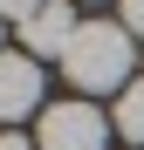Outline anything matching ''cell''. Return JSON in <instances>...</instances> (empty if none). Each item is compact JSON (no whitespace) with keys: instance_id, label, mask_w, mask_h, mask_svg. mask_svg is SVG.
Wrapping results in <instances>:
<instances>
[{"instance_id":"6da1fadb","label":"cell","mask_w":144,"mask_h":150,"mask_svg":"<svg viewBox=\"0 0 144 150\" xmlns=\"http://www.w3.org/2000/svg\"><path fill=\"white\" fill-rule=\"evenodd\" d=\"M130 68H137V48H130V28H117V21H82L76 41H69V55H62V75L82 96H103V89L124 96Z\"/></svg>"},{"instance_id":"8992f818","label":"cell","mask_w":144,"mask_h":150,"mask_svg":"<svg viewBox=\"0 0 144 150\" xmlns=\"http://www.w3.org/2000/svg\"><path fill=\"white\" fill-rule=\"evenodd\" d=\"M41 7H48V0H0V21H21V28H28Z\"/></svg>"},{"instance_id":"3957f363","label":"cell","mask_w":144,"mask_h":150,"mask_svg":"<svg viewBox=\"0 0 144 150\" xmlns=\"http://www.w3.org/2000/svg\"><path fill=\"white\" fill-rule=\"evenodd\" d=\"M28 109H41V62L0 55V123H21Z\"/></svg>"},{"instance_id":"52a82bcc","label":"cell","mask_w":144,"mask_h":150,"mask_svg":"<svg viewBox=\"0 0 144 150\" xmlns=\"http://www.w3.org/2000/svg\"><path fill=\"white\" fill-rule=\"evenodd\" d=\"M124 28H130V34H144V0H124Z\"/></svg>"},{"instance_id":"5b68a950","label":"cell","mask_w":144,"mask_h":150,"mask_svg":"<svg viewBox=\"0 0 144 150\" xmlns=\"http://www.w3.org/2000/svg\"><path fill=\"white\" fill-rule=\"evenodd\" d=\"M110 130L117 137H130V143H144V75L117 96V116H110Z\"/></svg>"},{"instance_id":"277c9868","label":"cell","mask_w":144,"mask_h":150,"mask_svg":"<svg viewBox=\"0 0 144 150\" xmlns=\"http://www.w3.org/2000/svg\"><path fill=\"white\" fill-rule=\"evenodd\" d=\"M76 28H82V21H76V7H69V0H48L28 28H21V41H28V55H69Z\"/></svg>"},{"instance_id":"7a4b0ae2","label":"cell","mask_w":144,"mask_h":150,"mask_svg":"<svg viewBox=\"0 0 144 150\" xmlns=\"http://www.w3.org/2000/svg\"><path fill=\"white\" fill-rule=\"evenodd\" d=\"M103 143H110L103 109H89V103H48V109H41L34 150H103Z\"/></svg>"},{"instance_id":"9c48e42d","label":"cell","mask_w":144,"mask_h":150,"mask_svg":"<svg viewBox=\"0 0 144 150\" xmlns=\"http://www.w3.org/2000/svg\"><path fill=\"white\" fill-rule=\"evenodd\" d=\"M0 28H7V21H0ZM0 55H7V48H0Z\"/></svg>"},{"instance_id":"30bf717a","label":"cell","mask_w":144,"mask_h":150,"mask_svg":"<svg viewBox=\"0 0 144 150\" xmlns=\"http://www.w3.org/2000/svg\"><path fill=\"white\" fill-rule=\"evenodd\" d=\"M137 62H144V48H137Z\"/></svg>"},{"instance_id":"ba28073f","label":"cell","mask_w":144,"mask_h":150,"mask_svg":"<svg viewBox=\"0 0 144 150\" xmlns=\"http://www.w3.org/2000/svg\"><path fill=\"white\" fill-rule=\"evenodd\" d=\"M0 150H34V143L28 137H0Z\"/></svg>"}]
</instances>
